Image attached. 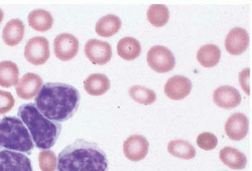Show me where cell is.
Here are the masks:
<instances>
[{"mask_svg": "<svg viewBox=\"0 0 252 171\" xmlns=\"http://www.w3.org/2000/svg\"><path fill=\"white\" fill-rule=\"evenodd\" d=\"M214 103L223 109H234L241 103V95L237 89L231 86H222L213 93Z\"/></svg>", "mask_w": 252, "mask_h": 171, "instance_id": "cell-15", "label": "cell"}, {"mask_svg": "<svg viewBox=\"0 0 252 171\" xmlns=\"http://www.w3.org/2000/svg\"><path fill=\"white\" fill-rule=\"evenodd\" d=\"M0 148L31 153L34 148V143L22 120L16 117H4L0 120Z\"/></svg>", "mask_w": 252, "mask_h": 171, "instance_id": "cell-4", "label": "cell"}, {"mask_svg": "<svg viewBox=\"0 0 252 171\" xmlns=\"http://www.w3.org/2000/svg\"><path fill=\"white\" fill-rule=\"evenodd\" d=\"M86 57L94 65L103 66L112 57V48L106 41L98 39H90L85 45Z\"/></svg>", "mask_w": 252, "mask_h": 171, "instance_id": "cell-8", "label": "cell"}, {"mask_svg": "<svg viewBox=\"0 0 252 171\" xmlns=\"http://www.w3.org/2000/svg\"><path fill=\"white\" fill-rule=\"evenodd\" d=\"M219 156L220 160L231 169H243L247 163L246 156L241 151H239L238 149L233 147H224L220 151Z\"/></svg>", "mask_w": 252, "mask_h": 171, "instance_id": "cell-18", "label": "cell"}, {"mask_svg": "<svg viewBox=\"0 0 252 171\" xmlns=\"http://www.w3.org/2000/svg\"><path fill=\"white\" fill-rule=\"evenodd\" d=\"M141 53V46L139 41L130 36L121 38L117 44V54L125 60H133L139 57Z\"/></svg>", "mask_w": 252, "mask_h": 171, "instance_id": "cell-19", "label": "cell"}, {"mask_svg": "<svg viewBox=\"0 0 252 171\" xmlns=\"http://www.w3.org/2000/svg\"><path fill=\"white\" fill-rule=\"evenodd\" d=\"M43 87V80L36 74L28 73L16 85V94L20 99L31 100L37 96Z\"/></svg>", "mask_w": 252, "mask_h": 171, "instance_id": "cell-13", "label": "cell"}, {"mask_svg": "<svg viewBox=\"0 0 252 171\" xmlns=\"http://www.w3.org/2000/svg\"><path fill=\"white\" fill-rule=\"evenodd\" d=\"M146 60L151 69L160 74L171 72L176 66V58L173 53L162 46L153 47L146 56Z\"/></svg>", "mask_w": 252, "mask_h": 171, "instance_id": "cell-5", "label": "cell"}, {"mask_svg": "<svg viewBox=\"0 0 252 171\" xmlns=\"http://www.w3.org/2000/svg\"><path fill=\"white\" fill-rule=\"evenodd\" d=\"M18 116L29 129L36 148L48 150L56 144L62 130L61 124L46 118L34 104L20 106Z\"/></svg>", "mask_w": 252, "mask_h": 171, "instance_id": "cell-3", "label": "cell"}, {"mask_svg": "<svg viewBox=\"0 0 252 171\" xmlns=\"http://www.w3.org/2000/svg\"><path fill=\"white\" fill-rule=\"evenodd\" d=\"M148 19L156 28H161L167 24L170 19V11L164 4H153L148 10Z\"/></svg>", "mask_w": 252, "mask_h": 171, "instance_id": "cell-25", "label": "cell"}, {"mask_svg": "<svg viewBox=\"0 0 252 171\" xmlns=\"http://www.w3.org/2000/svg\"><path fill=\"white\" fill-rule=\"evenodd\" d=\"M221 57V51L216 45L208 44L199 49L197 59L204 68H214L218 65Z\"/></svg>", "mask_w": 252, "mask_h": 171, "instance_id": "cell-22", "label": "cell"}, {"mask_svg": "<svg viewBox=\"0 0 252 171\" xmlns=\"http://www.w3.org/2000/svg\"><path fill=\"white\" fill-rule=\"evenodd\" d=\"M218 144V139L217 137L210 133V132H204L200 134L197 138V145L203 149V150H213L214 148H216Z\"/></svg>", "mask_w": 252, "mask_h": 171, "instance_id": "cell-28", "label": "cell"}, {"mask_svg": "<svg viewBox=\"0 0 252 171\" xmlns=\"http://www.w3.org/2000/svg\"><path fill=\"white\" fill-rule=\"evenodd\" d=\"M29 25L36 31L45 32L52 28L54 18L52 14L44 9H35L29 14Z\"/></svg>", "mask_w": 252, "mask_h": 171, "instance_id": "cell-20", "label": "cell"}, {"mask_svg": "<svg viewBox=\"0 0 252 171\" xmlns=\"http://www.w3.org/2000/svg\"><path fill=\"white\" fill-rule=\"evenodd\" d=\"M249 46L248 32L241 28H234L229 31L225 39V49L232 56L242 55Z\"/></svg>", "mask_w": 252, "mask_h": 171, "instance_id": "cell-12", "label": "cell"}, {"mask_svg": "<svg viewBox=\"0 0 252 171\" xmlns=\"http://www.w3.org/2000/svg\"><path fill=\"white\" fill-rule=\"evenodd\" d=\"M192 82L184 76H174L166 81L164 94L171 100L179 101L185 99L192 90Z\"/></svg>", "mask_w": 252, "mask_h": 171, "instance_id": "cell-11", "label": "cell"}, {"mask_svg": "<svg viewBox=\"0 0 252 171\" xmlns=\"http://www.w3.org/2000/svg\"><path fill=\"white\" fill-rule=\"evenodd\" d=\"M150 143L141 135H131L123 143V153L130 161L136 162L145 158L149 153Z\"/></svg>", "mask_w": 252, "mask_h": 171, "instance_id": "cell-10", "label": "cell"}, {"mask_svg": "<svg viewBox=\"0 0 252 171\" xmlns=\"http://www.w3.org/2000/svg\"><path fill=\"white\" fill-rule=\"evenodd\" d=\"M50 44L44 36L31 38L25 48V57L33 66H40L50 58Z\"/></svg>", "mask_w": 252, "mask_h": 171, "instance_id": "cell-6", "label": "cell"}, {"mask_svg": "<svg viewBox=\"0 0 252 171\" xmlns=\"http://www.w3.org/2000/svg\"><path fill=\"white\" fill-rule=\"evenodd\" d=\"M19 70L16 63L10 60L0 62V86L3 88H11L18 83Z\"/></svg>", "mask_w": 252, "mask_h": 171, "instance_id": "cell-23", "label": "cell"}, {"mask_svg": "<svg viewBox=\"0 0 252 171\" xmlns=\"http://www.w3.org/2000/svg\"><path fill=\"white\" fill-rule=\"evenodd\" d=\"M239 83L246 95H250V70L244 69L239 74Z\"/></svg>", "mask_w": 252, "mask_h": 171, "instance_id": "cell-30", "label": "cell"}, {"mask_svg": "<svg viewBox=\"0 0 252 171\" xmlns=\"http://www.w3.org/2000/svg\"><path fill=\"white\" fill-rule=\"evenodd\" d=\"M81 96L73 86L63 83H47L35 98V107L46 118L55 122L71 119L78 111Z\"/></svg>", "mask_w": 252, "mask_h": 171, "instance_id": "cell-1", "label": "cell"}, {"mask_svg": "<svg viewBox=\"0 0 252 171\" xmlns=\"http://www.w3.org/2000/svg\"><path fill=\"white\" fill-rule=\"evenodd\" d=\"M38 163L41 171H56L58 166V158L56 154L48 149L38 154Z\"/></svg>", "mask_w": 252, "mask_h": 171, "instance_id": "cell-27", "label": "cell"}, {"mask_svg": "<svg viewBox=\"0 0 252 171\" xmlns=\"http://www.w3.org/2000/svg\"><path fill=\"white\" fill-rule=\"evenodd\" d=\"M121 28V19L113 14L101 17L96 24V33L102 37L115 35Z\"/></svg>", "mask_w": 252, "mask_h": 171, "instance_id": "cell-21", "label": "cell"}, {"mask_svg": "<svg viewBox=\"0 0 252 171\" xmlns=\"http://www.w3.org/2000/svg\"><path fill=\"white\" fill-rule=\"evenodd\" d=\"M25 36V24L20 19H11L5 25L2 31L4 44L9 47L17 46Z\"/></svg>", "mask_w": 252, "mask_h": 171, "instance_id": "cell-16", "label": "cell"}, {"mask_svg": "<svg viewBox=\"0 0 252 171\" xmlns=\"http://www.w3.org/2000/svg\"><path fill=\"white\" fill-rule=\"evenodd\" d=\"M14 98L9 92L0 90V114L3 115L9 112L14 106Z\"/></svg>", "mask_w": 252, "mask_h": 171, "instance_id": "cell-29", "label": "cell"}, {"mask_svg": "<svg viewBox=\"0 0 252 171\" xmlns=\"http://www.w3.org/2000/svg\"><path fill=\"white\" fill-rule=\"evenodd\" d=\"M129 95L135 102L142 105H151L156 102L157 94L143 86H133L129 89Z\"/></svg>", "mask_w": 252, "mask_h": 171, "instance_id": "cell-26", "label": "cell"}, {"mask_svg": "<svg viewBox=\"0 0 252 171\" xmlns=\"http://www.w3.org/2000/svg\"><path fill=\"white\" fill-rule=\"evenodd\" d=\"M249 122L247 117L242 113H235L231 115L225 123L226 135L234 141L244 139L248 133Z\"/></svg>", "mask_w": 252, "mask_h": 171, "instance_id": "cell-14", "label": "cell"}, {"mask_svg": "<svg viewBox=\"0 0 252 171\" xmlns=\"http://www.w3.org/2000/svg\"><path fill=\"white\" fill-rule=\"evenodd\" d=\"M106 154L97 143L78 139L58 156V171H108Z\"/></svg>", "mask_w": 252, "mask_h": 171, "instance_id": "cell-2", "label": "cell"}, {"mask_svg": "<svg viewBox=\"0 0 252 171\" xmlns=\"http://www.w3.org/2000/svg\"><path fill=\"white\" fill-rule=\"evenodd\" d=\"M2 20H3V11L0 9V24L2 23Z\"/></svg>", "mask_w": 252, "mask_h": 171, "instance_id": "cell-31", "label": "cell"}, {"mask_svg": "<svg viewBox=\"0 0 252 171\" xmlns=\"http://www.w3.org/2000/svg\"><path fill=\"white\" fill-rule=\"evenodd\" d=\"M84 89L91 96H101L110 89V81L103 74H92L84 82Z\"/></svg>", "mask_w": 252, "mask_h": 171, "instance_id": "cell-17", "label": "cell"}, {"mask_svg": "<svg viewBox=\"0 0 252 171\" xmlns=\"http://www.w3.org/2000/svg\"><path fill=\"white\" fill-rule=\"evenodd\" d=\"M0 171H32L30 158L25 154L11 151H0Z\"/></svg>", "mask_w": 252, "mask_h": 171, "instance_id": "cell-9", "label": "cell"}, {"mask_svg": "<svg viewBox=\"0 0 252 171\" xmlns=\"http://www.w3.org/2000/svg\"><path fill=\"white\" fill-rule=\"evenodd\" d=\"M167 151L175 157L190 160L196 156L194 146L185 140H173L167 145Z\"/></svg>", "mask_w": 252, "mask_h": 171, "instance_id": "cell-24", "label": "cell"}, {"mask_svg": "<svg viewBox=\"0 0 252 171\" xmlns=\"http://www.w3.org/2000/svg\"><path fill=\"white\" fill-rule=\"evenodd\" d=\"M54 51L61 60L73 59L79 51V40L71 33H61L54 40Z\"/></svg>", "mask_w": 252, "mask_h": 171, "instance_id": "cell-7", "label": "cell"}]
</instances>
